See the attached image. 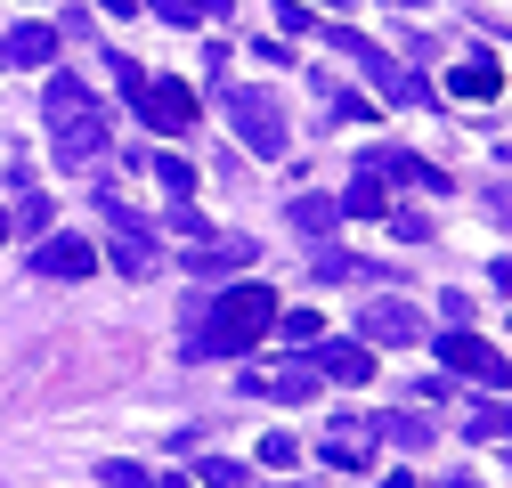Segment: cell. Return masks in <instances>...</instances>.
I'll return each mask as SVG.
<instances>
[{
	"mask_svg": "<svg viewBox=\"0 0 512 488\" xmlns=\"http://www.w3.org/2000/svg\"><path fill=\"white\" fill-rule=\"evenodd\" d=\"M391 228H399V236H407V244H431V220H423V212H415V204H399V212H391Z\"/></svg>",
	"mask_w": 512,
	"mask_h": 488,
	"instance_id": "obj_28",
	"label": "cell"
},
{
	"mask_svg": "<svg viewBox=\"0 0 512 488\" xmlns=\"http://www.w3.org/2000/svg\"><path fill=\"white\" fill-rule=\"evenodd\" d=\"M90 269H98L90 236H41L33 244V277H90Z\"/></svg>",
	"mask_w": 512,
	"mask_h": 488,
	"instance_id": "obj_7",
	"label": "cell"
},
{
	"mask_svg": "<svg viewBox=\"0 0 512 488\" xmlns=\"http://www.w3.org/2000/svg\"><path fill=\"white\" fill-rule=\"evenodd\" d=\"M155 17H163V25H204L196 0H155Z\"/></svg>",
	"mask_w": 512,
	"mask_h": 488,
	"instance_id": "obj_29",
	"label": "cell"
},
{
	"mask_svg": "<svg viewBox=\"0 0 512 488\" xmlns=\"http://www.w3.org/2000/svg\"><path fill=\"white\" fill-rule=\"evenodd\" d=\"M496 90H504V66H496L488 49H480V57H464V66L447 74V98H472V106H488Z\"/></svg>",
	"mask_w": 512,
	"mask_h": 488,
	"instance_id": "obj_15",
	"label": "cell"
},
{
	"mask_svg": "<svg viewBox=\"0 0 512 488\" xmlns=\"http://www.w3.org/2000/svg\"><path fill=\"white\" fill-rule=\"evenodd\" d=\"M9 228L41 236V228H49V196H41V188H33V196H17V220H9Z\"/></svg>",
	"mask_w": 512,
	"mask_h": 488,
	"instance_id": "obj_25",
	"label": "cell"
},
{
	"mask_svg": "<svg viewBox=\"0 0 512 488\" xmlns=\"http://www.w3.org/2000/svg\"><path fill=\"white\" fill-rule=\"evenodd\" d=\"M317 383H374V358H366V342H350V334H334V342H317V366H309Z\"/></svg>",
	"mask_w": 512,
	"mask_h": 488,
	"instance_id": "obj_9",
	"label": "cell"
},
{
	"mask_svg": "<svg viewBox=\"0 0 512 488\" xmlns=\"http://www.w3.org/2000/svg\"><path fill=\"white\" fill-rule=\"evenodd\" d=\"M366 423H374V432L391 440V448H407V456H423V448H431V423H423V407H399V415H366Z\"/></svg>",
	"mask_w": 512,
	"mask_h": 488,
	"instance_id": "obj_18",
	"label": "cell"
},
{
	"mask_svg": "<svg viewBox=\"0 0 512 488\" xmlns=\"http://www.w3.org/2000/svg\"><path fill=\"white\" fill-rule=\"evenodd\" d=\"M163 228H179V236H187V244H204V236H212V228H204V212H196V204H171V212H163Z\"/></svg>",
	"mask_w": 512,
	"mask_h": 488,
	"instance_id": "obj_27",
	"label": "cell"
},
{
	"mask_svg": "<svg viewBox=\"0 0 512 488\" xmlns=\"http://www.w3.org/2000/svg\"><path fill=\"white\" fill-rule=\"evenodd\" d=\"M106 155H114V131H106L98 106L74 114V122H57V163H66V171H90V163H106Z\"/></svg>",
	"mask_w": 512,
	"mask_h": 488,
	"instance_id": "obj_6",
	"label": "cell"
},
{
	"mask_svg": "<svg viewBox=\"0 0 512 488\" xmlns=\"http://www.w3.org/2000/svg\"><path fill=\"white\" fill-rule=\"evenodd\" d=\"M41 114H49V131H57V122H74V114H90V90H82L74 74H49V90H41Z\"/></svg>",
	"mask_w": 512,
	"mask_h": 488,
	"instance_id": "obj_19",
	"label": "cell"
},
{
	"mask_svg": "<svg viewBox=\"0 0 512 488\" xmlns=\"http://www.w3.org/2000/svg\"><path fill=\"white\" fill-rule=\"evenodd\" d=\"M131 163L163 179V196H171V204H187V196H196V163H187V155H171V147H139Z\"/></svg>",
	"mask_w": 512,
	"mask_h": 488,
	"instance_id": "obj_14",
	"label": "cell"
},
{
	"mask_svg": "<svg viewBox=\"0 0 512 488\" xmlns=\"http://www.w3.org/2000/svg\"><path fill=\"white\" fill-rule=\"evenodd\" d=\"M57 41H66L57 25H17L9 41H0V66H49V57H57Z\"/></svg>",
	"mask_w": 512,
	"mask_h": 488,
	"instance_id": "obj_16",
	"label": "cell"
},
{
	"mask_svg": "<svg viewBox=\"0 0 512 488\" xmlns=\"http://www.w3.org/2000/svg\"><path fill=\"white\" fill-rule=\"evenodd\" d=\"M155 488H196V480H187V472H155Z\"/></svg>",
	"mask_w": 512,
	"mask_h": 488,
	"instance_id": "obj_34",
	"label": "cell"
},
{
	"mask_svg": "<svg viewBox=\"0 0 512 488\" xmlns=\"http://www.w3.org/2000/svg\"><path fill=\"white\" fill-rule=\"evenodd\" d=\"M326 41H334V49L350 57V66H358V74H366V82H374L382 98H391V106H439V90H431V82H423L415 66H399V57H382V49H374V41H358L350 25H334Z\"/></svg>",
	"mask_w": 512,
	"mask_h": 488,
	"instance_id": "obj_4",
	"label": "cell"
},
{
	"mask_svg": "<svg viewBox=\"0 0 512 488\" xmlns=\"http://www.w3.org/2000/svg\"><path fill=\"white\" fill-rule=\"evenodd\" d=\"M399 9H407V0H399Z\"/></svg>",
	"mask_w": 512,
	"mask_h": 488,
	"instance_id": "obj_39",
	"label": "cell"
},
{
	"mask_svg": "<svg viewBox=\"0 0 512 488\" xmlns=\"http://www.w3.org/2000/svg\"><path fill=\"white\" fill-rule=\"evenodd\" d=\"M98 9H106V17H131V9H139V0H98Z\"/></svg>",
	"mask_w": 512,
	"mask_h": 488,
	"instance_id": "obj_35",
	"label": "cell"
},
{
	"mask_svg": "<svg viewBox=\"0 0 512 488\" xmlns=\"http://www.w3.org/2000/svg\"><path fill=\"white\" fill-rule=\"evenodd\" d=\"M342 212H358V220H374V212H391V188H382L374 171H358V179H350V196H342Z\"/></svg>",
	"mask_w": 512,
	"mask_h": 488,
	"instance_id": "obj_21",
	"label": "cell"
},
{
	"mask_svg": "<svg viewBox=\"0 0 512 488\" xmlns=\"http://www.w3.org/2000/svg\"><path fill=\"white\" fill-rule=\"evenodd\" d=\"M464 440H512V399H480L472 423H464Z\"/></svg>",
	"mask_w": 512,
	"mask_h": 488,
	"instance_id": "obj_20",
	"label": "cell"
},
{
	"mask_svg": "<svg viewBox=\"0 0 512 488\" xmlns=\"http://www.w3.org/2000/svg\"><path fill=\"white\" fill-rule=\"evenodd\" d=\"M317 277H326V285H342V277H382L374 261H358V253H334V244H326V253H317Z\"/></svg>",
	"mask_w": 512,
	"mask_h": 488,
	"instance_id": "obj_22",
	"label": "cell"
},
{
	"mask_svg": "<svg viewBox=\"0 0 512 488\" xmlns=\"http://www.w3.org/2000/svg\"><path fill=\"white\" fill-rule=\"evenodd\" d=\"M366 171L382 179V188H391V179H415V188H447V171H439V163H415L407 147H374V155H366Z\"/></svg>",
	"mask_w": 512,
	"mask_h": 488,
	"instance_id": "obj_13",
	"label": "cell"
},
{
	"mask_svg": "<svg viewBox=\"0 0 512 488\" xmlns=\"http://www.w3.org/2000/svg\"><path fill=\"white\" fill-rule=\"evenodd\" d=\"M261 464H269V472H293V464H301L293 432H269V440H261Z\"/></svg>",
	"mask_w": 512,
	"mask_h": 488,
	"instance_id": "obj_26",
	"label": "cell"
},
{
	"mask_svg": "<svg viewBox=\"0 0 512 488\" xmlns=\"http://www.w3.org/2000/svg\"><path fill=\"white\" fill-rule=\"evenodd\" d=\"M114 82L122 90H131V106H139V122H147V131H163V139H179L187 131V122H196V90H187V82H147V66H139V57H114Z\"/></svg>",
	"mask_w": 512,
	"mask_h": 488,
	"instance_id": "obj_2",
	"label": "cell"
},
{
	"mask_svg": "<svg viewBox=\"0 0 512 488\" xmlns=\"http://www.w3.org/2000/svg\"><path fill=\"white\" fill-rule=\"evenodd\" d=\"M277 326H285V342H317V318L309 310H277Z\"/></svg>",
	"mask_w": 512,
	"mask_h": 488,
	"instance_id": "obj_30",
	"label": "cell"
},
{
	"mask_svg": "<svg viewBox=\"0 0 512 488\" xmlns=\"http://www.w3.org/2000/svg\"><path fill=\"white\" fill-rule=\"evenodd\" d=\"M317 456H326V472H366V464H374V432H366V415H350Z\"/></svg>",
	"mask_w": 512,
	"mask_h": 488,
	"instance_id": "obj_12",
	"label": "cell"
},
{
	"mask_svg": "<svg viewBox=\"0 0 512 488\" xmlns=\"http://www.w3.org/2000/svg\"><path fill=\"white\" fill-rule=\"evenodd\" d=\"M0 244H9V212H0Z\"/></svg>",
	"mask_w": 512,
	"mask_h": 488,
	"instance_id": "obj_37",
	"label": "cell"
},
{
	"mask_svg": "<svg viewBox=\"0 0 512 488\" xmlns=\"http://www.w3.org/2000/svg\"><path fill=\"white\" fill-rule=\"evenodd\" d=\"M439 318L447 326H472V293H439Z\"/></svg>",
	"mask_w": 512,
	"mask_h": 488,
	"instance_id": "obj_31",
	"label": "cell"
},
{
	"mask_svg": "<svg viewBox=\"0 0 512 488\" xmlns=\"http://www.w3.org/2000/svg\"><path fill=\"white\" fill-rule=\"evenodd\" d=\"M334 220H342V204H334V196H293V204H285V228H293V236H309V244H326V236H334Z\"/></svg>",
	"mask_w": 512,
	"mask_h": 488,
	"instance_id": "obj_17",
	"label": "cell"
},
{
	"mask_svg": "<svg viewBox=\"0 0 512 488\" xmlns=\"http://www.w3.org/2000/svg\"><path fill=\"white\" fill-rule=\"evenodd\" d=\"M326 9H350V0H326Z\"/></svg>",
	"mask_w": 512,
	"mask_h": 488,
	"instance_id": "obj_38",
	"label": "cell"
},
{
	"mask_svg": "<svg viewBox=\"0 0 512 488\" xmlns=\"http://www.w3.org/2000/svg\"><path fill=\"white\" fill-rule=\"evenodd\" d=\"M269 326H277V293H269V285H236V293H220L212 334L196 342V358H244Z\"/></svg>",
	"mask_w": 512,
	"mask_h": 488,
	"instance_id": "obj_1",
	"label": "cell"
},
{
	"mask_svg": "<svg viewBox=\"0 0 512 488\" xmlns=\"http://www.w3.org/2000/svg\"><path fill=\"white\" fill-rule=\"evenodd\" d=\"M98 488H155V472H147V464H122V456H114V464H98Z\"/></svg>",
	"mask_w": 512,
	"mask_h": 488,
	"instance_id": "obj_24",
	"label": "cell"
},
{
	"mask_svg": "<svg viewBox=\"0 0 512 488\" xmlns=\"http://www.w3.org/2000/svg\"><path fill=\"white\" fill-rule=\"evenodd\" d=\"M480 212H488V220H504V228H512V188H488V196H480Z\"/></svg>",
	"mask_w": 512,
	"mask_h": 488,
	"instance_id": "obj_32",
	"label": "cell"
},
{
	"mask_svg": "<svg viewBox=\"0 0 512 488\" xmlns=\"http://www.w3.org/2000/svg\"><path fill=\"white\" fill-rule=\"evenodd\" d=\"M439 488H480V480H464V472H456V480H439Z\"/></svg>",
	"mask_w": 512,
	"mask_h": 488,
	"instance_id": "obj_36",
	"label": "cell"
},
{
	"mask_svg": "<svg viewBox=\"0 0 512 488\" xmlns=\"http://www.w3.org/2000/svg\"><path fill=\"white\" fill-rule=\"evenodd\" d=\"M261 261V244L252 236H204V244H187V277H220V269H252Z\"/></svg>",
	"mask_w": 512,
	"mask_h": 488,
	"instance_id": "obj_8",
	"label": "cell"
},
{
	"mask_svg": "<svg viewBox=\"0 0 512 488\" xmlns=\"http://www.w3.org/2000/svg\"><path fill=\"white\" fill-rule=\"evenodd\" d=\"M244 391H252V399H285V407H301V399L317 391V375H309V366H252Z\"/></svg>",
	"mask_w": 512,
	"mask_h": 488,
	"instance_id": "obj_11",
	"label": "cell"
},
{
	"mask_svg": "<svg viewBox=\"0 0 512 488\" xmlns=\"http://www.w3.org/2000/svg\"><path fill=\"white\" fill-rule=\"evenodd\" d=\"M439 366H447V375H464V383H480V391H504L512 383V358H496V342H480L472 326H447L439 334Z\"/></svg>",
	"mask_w": 512,
	"mask_h": 488,
	"instance_id": "obj_5",
	"label": "cell"
},
{
	"mask_svg": "<svg viewBox=\"0 0 512 488\" xmlns=\"http://www.w3.org/2000/svg\"><path fill=\"white\" fill-rule=\"evenodd\" d=\"M196 488H252V472H244V464H228V456H204Z\"/></svg>",
	"mask_w": 512,
	"mask_h": 488,
	"instance_id": "obj_23",
	"label": "cell"
},
{
	"mask_svg": "<svg viewBox=\"0 0 512 488\" xmlns=\"http://www.w3.org/2000/svg\"><path fill=\"white\" fill-rule=\"evenodd\" d=\"M220 106H228V122H236V131H244V147L252 155H285L293 147V122H285V98L277 90H261V82H236V90H220Z\"/></svg>",
	"mask_w": 512,
	"mask_h": 488,
	"instance_id": "obj_3",
	"label": "cell"
},
{
	"mask_svg": "<svg viewBox=\"0 0 512 488\" xmlns=\"http://www.w3.org/2000/svg\"><path fill=\"white\" fill-rule=\"evenodd\" d=\"M358 342H423V318L407 310V301H366Z\"/></svg>",
	"mask_w": 512,
	"mask_h": 488,
	"instance_id": "obj_10",
	"label": "cell"
},
{
	"mask_svg": "<svg viewBox=\"0 0 512 488\" xmlns=\"http://www.w3.org/2000/svg\"><path fill=\"white\" fill-rule=\"evenodd\" d=\"M382 488H423V480L415 472H382Z\"/></svg>",
	"mask_w": 512,
	"mask_h": 488,
	"instance_id": "obj_33",
	"label": "cell"
}]
</instances>
